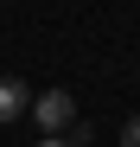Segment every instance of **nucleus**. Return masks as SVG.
<instances>
[{
    "mask_svg": "<svg viewBox=\"0 0 140 147\" xmlns=\"http://www.w3.org/2000/svg\"><path fill=\"white\" fill-rule=\"evenodd\" d=\"M26 109H32V102H26V90H19L13 77H0V121H19Z\"/></svg>",
    "mask_w": 140,
    "mask_h": 147,
    "instance_id": "nucleus-2",
    "label": "nucleus"
},
{
    "mask_svg": "<svg viewBox=\"0 0 140 147\" xmlns=\"http://www.w3.org/2000/svg\"><path fill=\"white\" fill-rule=\"evenodd\" d=\"M38 147H64V141H38Z\"/></svg>",
    "mask_w": 140,
    "mask_h": 147,
    "instance_id": "nucleus-4",
    "label": "nucleus"
},
{
    "mask_svg": "<svg viewBox=\"0 0 140 147\" xmlns=\"http://www.w3.org/2000/svg\"><path fill=\"white\" fill-rule=\"evenodd\" d=\"M70 115H77V102H70V90H45L38 102H32V121L45 128V141H57L70 128Z\"/></svg>",
    "mask_w": 140,
    "mask_h": 147,
    "instance_id": "nucleus-1",
    "label": "nucleus"
},
{
    "mask_svg": "<svg viewBox=\"0 0 140 147\" xmlns=\"http://www.w3.org/2000/svg\"><path fill=\"white\" fill-rule=\"evenodd\" d=\"M121 147H140V115H134L127 128H121Z\"/></svg>",
    "mask_w": 140,
    "mask_h": 147,
    "instance_id": "nucleus-3",
    "label": "nucleus"
}]
</instances>
